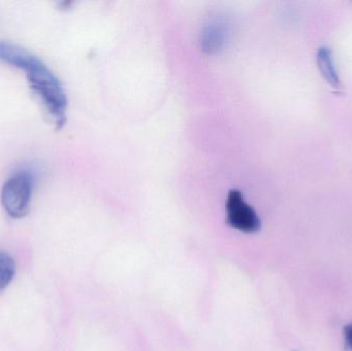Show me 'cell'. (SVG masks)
I'll list each match as a JSON object with an SVG mask.
<instances>
[{"instance_id":"obj_4","label":"cell","mask_w":352,"mask_h":351,"mask_svg":"<svg viewBox=\"0 0 352 351\" xmlns=\"http://www.w3.org/2000/svg\"><path fill=\"white\" fill-rule=\"evenodd\" d=\"M228 35L227 24L223 21H213L203 31V49L208 54L219 53L227 43Z\"/></svg>"},{"instance_id":"obj_5","label":"cell","mask_w":352,"mask_h":351,"mask_svg":"<svg viewBox=\"0 0 352 351\" xmlns=\"http://www.w3.org/2000/svg\"><path fill=\"white\" fill-rule=\"evenodd\" d=\"M318 63L322 76L327 80L335 88H339L340 86V80H339L338 73L335 69L334 61H333L332 52L328 47H322L318 51Z\"/></svg>"},{"instance_id":"obj_3","label":"cell","mask_w":352,"mask_h":351,"mask_svg":"<svg viewBox=\"0 0 352 351\" xmlns=\"http://www.w3.org/2000/svg\"><path fill=\"white\" fill-rule=\"evenodd\" d=\"M226 222L231 228L245 234H254L261 230L262 223L256 210L244 200L239 190H231L226 201Z\"/></svg>"},{"instance_id":"obj_2","label":"cell","mask_w":352,"mask_h":351,"mask_svg":"<svg viewBox=\"0 0 352 351\" xmlns=\"http://www.w3.org/2000/svg\"><path fill=\"white\" fill-rule=\"evenodd\" d=\"M32 189L33 177L28 171H18L6 179L2 185L0 201L10 218H22L28 214Z\"/></svg>"},{"instance_id":"obj_1","label":"cell","mask_w":352,"mask_h":351,"mask_svg":"<svg viewBox=\"0 0 352 351\" xmlns=\"http://www.w3.org/2000/svg\"><path fill=\"white\" fill-rule=\"evenodd\" d=\"M0 61L25 72L31 92L56 129H62L67 122L68 98L51 68L29 49L10 41H0Z\"/></svg>"},{"instance_id":"obj_7","label":"cell","mask_w":352,"mask_h":351,"mask_svg":"<svg viewBox=\"0 0 352 351\" xmlns=\"http://www.w3.org/2000/svg\"><path fill=\"white\" fill-rule=\"evenodd\" d=\"M343 335H344L345 344H346L347 350L352 351V324L347 325L343 330Z\"/></svg>"},{"instance_id":"obj_6","label":"cell","mask_w":352,"mask_h":351,"mask_svg":"<svg viewBox=\"0 0 352 351\" xmlns=\"http://www.w3.org/2000/svg\"><path fill=\"white\" fill-rule=\"evenodd\" d=\"M16 264L14 259L6 253H0V291L6 290L14 280Z\"/></svg>"}]
</instances>
